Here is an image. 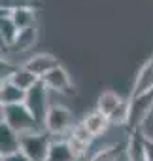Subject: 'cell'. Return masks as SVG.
I'll list each match as a JSON object with an SVG mask.
<instances>
[{
    "instance_id": "1",
    "label": "cell",
    "mask_w": 153,
    "mask_h": 161,
    "mask_svg": "<svg viewBox=\"0 0 153 161\" xmlns=\"http://www.w3.org/2000/svg\"><path fill=\"white\" fill-rule=\"evenodd\" d=\"M4 121H6L13 131H17L19 135H27V133L44 129V127L36 121V118L30 114V110L27 108L25 103H21V104H12V106H4Z\"/></svg>"
},
{
    "instance_id": "2",
    "label": "cell",
    "mask_w": 153,
    "mask_h": 161,
    "mask_svg": "<svg viewBox=\"0 0 153 161\" xmlns=\"http://www.w3.org/2000/svg\"><path fill=\"white\" fill-rule=\"evenodd\" d=\"M49 95H51L49 87L40 80L38 84H34V86L27 91V99H25L27 108L30 110V114L36 118V121H38L42 127H44V123H45V118H47L49 108L53 106Z\"/></svg>"
},
{
    "instance_id": "3",
    "label": "cell",
    "mask_w": 153,
    "mask_h": 161,
    "mask_svg": "<svg viewBox=\"0 0 153 161\" xmlns=\"http://www.w3.org/2000/svg\"><path fill=\"white\" fill-rule=\"evenodd\" d=\"M51 135L45 131V129H40V131H32V133H27V135H21V140H19V150L32 161H44L47 152H49V146H51Z\"/></svg>"
},
{
    "instance_id": "4",
    "label": "cell",
    "mask_w": 153,
    "mask_h": 161,
    "mask_svg": "<svg viewBox=\"0 0 153 161\" xmlns=\"http://www.w3.org/2000/svg\"><path fill=\"white\" fill-rule=\"evenodd\" d=\"M74 116L68 108L61 106V104H53L47 112L44 129L51 135V138H64L68 136V133L74 127Z\"/></svg>"
},
{
    "instance_id": "5",
    "label": "cell",
    "mask_w": 153,
    "mask_h": 161,
    "mask_svg": "<svg viewBox=\"0 0 153 161\" xmlns=\"http://www.w3.org/2000/svg\"><path fill=\"white\" fill-rule=\"evenodd\" d=\"M151 110H153V89L147 91V93H142V95H130V99H129V116H127V125L125 127L129 131L140 129Z\"/></svg>"
},
{
    "instance_id": "6",
    "label": "cell",
    "mask_w": 153,
    "mask_h": 161,
    "mask_svg": "<svg viewBox=\"0 0 153 161\" xmlns=\"http://www.w3.org/2000/svg\"><path fill=\"white\" fill-rule=\"evenodd\" d=\"M42 82L49 87L51 93H61V95H72L74 93V84H72V80H70V74L61 64H57L55 68H51L42 78Z\"/></svg>"
},
{
    "instance_id": "7",
    "label": "cell",
    "mask_w": 153,
    "mask_h": 161,
    "mask_svg": "<svg viewBox=\"0 0 153 161\" xmlns=\"http://www.w3.org/2000/svg\"><path fill=\"white\" fill-rule=\"evenodd\" d=\"M44 161H83V159L74 150L70 140L64 136V138H53L51 140L49 152H47Z\"/></svg>"
},
{
    "instance_id": "8",
    "label": "cell",
    "mask_w": 153,
    "mask_h": 161,
    "mask_svg": "<svg viewBox=\"0 0 153 161\" xmlns=\"http://www.w3.org/2000/svg\"><path fill=\"white\" fill-rule=\"evenodd\" d=\"M30 72H34L38 78H44L51 68H55L59 64V59L51 53H34L30 55L25 63H23Z\"/></svg>"
},
{
    "instance_id": "9",
    "label": "cell",
    "mask_w": 153,
    "mask_h": 161,
    "mask_svg": "<svg viewBox=\"0 0 153 161\" xmlns=\"http://www.w3.org/2000/svg\"><path fill=\"white\" fill-rule=\"evenodd\" d=\"M125 155L127 161H145V135L140 129L130 131L125 144Z\"/></svg>"
},
{
    "instance_id": "10",
    "label": "cell",
    "mask_w": 153,
    "mask_h": 161,
    "mask_svg": "<svg viewBox=\"0 0 153 161\" xmlns=\"http://www.w3.org/2000/svg\"><path fill=\"white\" fill-rule=\"evenodd\" d=\"M151 89H153V57L140 66V70L134 78L130 95H142V93H147Z\"/></svg>"
},
{
    "instance_id": "11",
    "label": "cell",
    "mask_w": 153,
    "mask_h": 161,
    "mask_svg": "<svg viewBox=\"0 0 153 161\" xmlns=\"http://www.w3.org/2000/svg\"><path fill=\"white\" fill-rule=\"evenodd\" d=\"M19 140L21 135L13 131L6 121H0V155H10L19 152Z\"/></svg>"
},
{
    "instance_id": "12",
    "label": "cell",
    "mask_w": 153,
    "mask_h": 161,
    "mask_svg": "<svg viewBox=\"0 0 153 161\" xmlns=\"http://www.w3.org/2000/svg\"><path fill=\"white\" fill-rule=\"evenodd\" d=\"M82 123L85 125V129L97 138V136H100V135H104L106 131H108V127L112 125L110 123V119L102 114V112H98L97 108L93 110V112H89L83 119H82Z\"/></svg>"
},
{
    "instance_id": "13",
    "label": "cell",
    "mask_w": 153,
    "mask_h": 161,
    "mask_svg": "<svg viewBox=\"0 0 153 161\" xmlns=\"http://www.w3.org/2000/svg\"><path fill=\"white\" fill-rule=\"evenodd\" d=\"M27 99V91L17 87L13 82H4V84H0V101H2L4 106H12V104H21L25 103Z\"/></svg>"
},
{
    "instance_id": "14",
    "label": "cell",
    "mask_w": 153,
    "mask_h": 161,
    "mask_svg": "<svg viewBox=\"0 0 153 161\" xmlns=\"http://www.w3.org/2000/svg\"><path fill=\"white\" fill-rule=\"evenodd\" d=\"M38 40V32H36V27H29V29H21L15 42L12 44L10 51H15V53H25V51H30L34 47Z\"/></svg>"
},
{
    "instance_id": "15",
    "label": "cell",
    "mask_w": 153,
    "mask_h": 161,
    "mask_svg": "<svg viewBox=\"0 0 153 161\" xmlns=\"http://www.w3.org/2000/svg\"><path fill=\"white\" fill-rule=\"evenodd\" d=\"M42 78H38L34 72H30L25 64H19L17 68H15V72L12 74V78H10V82H13L17 87H21V89H25V91H29L34 84H38Z\"/></svg>"
},
{
    "instance_id": "16",
    "label": "cell",
    "mask_w": 153,
    "mask_h": 161,
    "mask_svg": "<svg viewBox=\"0 0 153 161\" xmlns=\"http://www.w3.org/2000/svg\"><path fill=\"white\" fill-rule=\"evenodd\" d=\"M121 104H123V99H121L117 93H113V91H104V93L98 97V101H97V110L102 112V114L110 119V116H112Z\"/></svg>"
},
{
    "instance_id": "17",
    "label": "cell",
    "mask_w": 153,
    "mask_h": 161,
    "mask_svg": "<svg viewBox=\"0 0 153 161\" xmlns=\"http://www.w3.org/2000/svg\"><path fill=\"white\" fill-rule=\"evenodd\" d=\"M10 15L15 21L19 31L34 27V23H36V8H17V10H12Z\"/></svg>"
},
{
    "instance_id": "18",
    "label": "cell",
    "mask_w": 153,
    "mask_h": 161,
    "mask_svg": "<svg viewBox=\"0 0 153 161\" xmlns=\"http://www.w3.org/2000/svg\"><path fill=\"white\" fill-rule=\"evenodd\" d=\"M125 150H121V146H106V148H100L97 152H91L83 161H117L121 155H123Z\"/></svg>"
},
{
    "instance_id": "19",
    "label": "cell",
    "mask_w": 153,
    "mask_h": 161,
    "mask_svg": "<svg viewBox=\"0 0 153 161\" xmlns=\"http://www.w3.org/2000/svg\"><path fill=\"white\" fill-rule=\"evenodd\" d=\"M0 32H2V36H4L6 44L12 47V44L15 42V38H17V34H19V29H17L15 21L12 19L10 12H8V14H4V15H0Z\"/></svg>"
},
{
    "instance_id": "20",
    "label": "cell",
    "mask_w": 153,
    "mask_h": 161,
    "mask_svg": "<svg viewBox=\"0 0 153 161\" xmlns=\"http://www.w3.org/2000/svg\"><path fill=\"white\" fill-rule=\"evenodd\" d=\"M17 66H19V64L12 63L8 57H4L2 53H0V84L8 82V80L12 78V74L15 72V68H17Z\"/></svg>"
},
{
    "instance_id": "21",
    "label": "cell",
    "mask_w": 153,
    "mask_h": 161,
    "mask_svg": "<svg viewBox=\"0 0 153 161\" xmlns=\"http://www.w3.org/2000/svg\"><path fill=\"white\" fill-rule=\"evenodd\" d=\"M36 0H0V8L6 12L17 10V8H36Z\"/></svg>"
},
{
    "instance_id": "22",
    "label": "cell",
    "mask_w": 153,
    "mask_h": 161,
    "mask_svg": "<svg viewBox=\"0 0 153 161\" xmlns=\"http://www.w3.org/2000/svg\"><path fill=\"white\" fill-rule=\"evenodd\" d=\"M2 161H32V159H29L21 150L19 152H15V153H10V155H4V159Z\"/></svg>"
},
{
    "instance_id": "23",
    "label": "cell",
    "mask_w": 153,
    "mask_h": 161,
    "mask_svg": "<svg viewBox=\"0 0 153 161\" xmlns=\"http://www.w3.org/2000/svg\"><path fill=\"white\" fill-rule=\"evenodd\" d=\"M145 161H153V138L145 136Z\"/></svg>"
},
{
    "instance_id": "24",
    "label": "cell",
    "mask_w": 153,
    "mask_h": 161,
    "mask_svg": "<svg viewBox=\"0 0 153 161\" xmlns=\"http://www.w3.org/2000/svg\"><path fill=\"white\" fill-rule=\"evenodd\" d=\"M10 51V46L6 44V40H4V36H2V32H0V53H8Z\"/></svg>"
},
{
    "instance_id": "25",
    "label": "cell",
    "mask_w": 153,
    "mask_h": 161,
    "mask_svg": "<svg viewBox=\"0 0 153 161\" xmlns=\"http://www.w3.org/2000/svg\"><path fill=\"white\" fill-rule=\"evenodd\" d=\"M0 121H4V104L0 101Z\"/></svg>"
},
{
    "instance_id": "26",
    "label": "cell",
    "mask_w": 153,
    "mask_h": 161,
    "mask_svg": "<svg viewBox=\"0 0 153 161\" xmlns=\"http://www.w3.org/2000/svg\"><path fill=\"white\" fill-rule=\"evenodd\" d=\"M2 159H4V157H2V155H0V161H2Z\"/></svg>"
}]
</instances>
